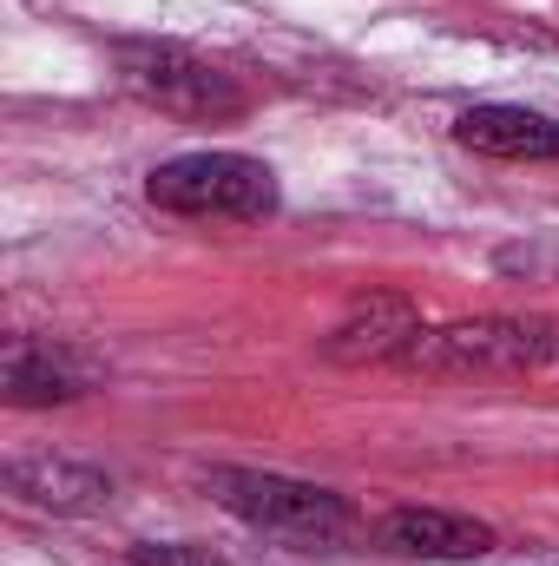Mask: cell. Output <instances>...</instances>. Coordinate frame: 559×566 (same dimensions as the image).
I'll use <instances>...</instances> for the list:
<instances>
[{
    "instance_id": "1",
    "label": "cell",
    "mask_w": 559,
    "mask_h": 566,
    "mask_svg": "<svg viewBox=\"0 0 559 566\" xmlns=\"http://www.w3.org/2000/svg\"><path fill=\"white\" fill-rule=\"evenodd\" d=\"M421 376H527L559 363V323L547 316H467L421 329L402 356Z\"/></svg>"
},
{
    "instance_id": "2",
    "label": "cell",
    "mask_w": 559,
    "mask_h": 566,
    "mask_svg": "<svg viewBox=\"0 0 559 566\" xmlns=\"http://www.w3.org/2000/svg\"><path fill=\"white\" fill-rule=\"evenodd\" d=\"M204 494L224 514H238L244 527L316 541V547H329V541H342L356 527V507L336 488H316V481H296V474H271V468H211Z\"/></svg>"
},
{
    "instance_id": "3",
    "label": "cell",
    "mask_w": 559,
    "mask_h": 566,
    "mask_svg": "<svg viewBox=\"0 0 559 566\" xmlns=\"http://www.w3.org/2000/svg\"><path fill=\"white\" fill-rule=\"evenodd\" d=\"M145 198L178 218H271L277 171L251 151H184V158L151 165Z\"/></svg>"
},
{
    "instance_id": "4",
    "label": "cell",
    "mask_w": 559,
    "mask_h": 566,
    "mask_svg": "<svg viewBox=\"0 0 559 566\" xmlns=\"http://www.w3.org/2000/svg\"><path fill=\"white\" fill-rule=\"evenodd\" d=\"M119 73L145 106L178 113V119H238L251 106L238 73L211 66L204 53H191L178 40H119Z\"/></svg>"
},
{
    "instance_id": "5",
    "label": "cell",
    "mask_w": 559,
    "mask_h": 566,
    "mask_svg": "<svg viewBox=\"0 0 559 566\" xmlns=\"http://www.w3.org/2000/svg\"><path fill=\"white\" fill-rule=\"evenodd\" d=\"M428 329L421 310L395 290H369L349 303V316L323 336V356L329 363H402L415 349V336Z\"/></svg>"
},
{
    "instance_id": "6",
    "label": "cell",
    "mask_w": 559,
    "mask_h": 566,
    "mask_svg": "<svg viewBox=\"0 0 559 566\" xmlns=\"http://www.w3.org/2000/svg\"><path fill=\"white\" fill-rule=\"evenodd\" d=\"M0 488L33 514H99L113 501V474L66 454H13L0 468Z\"/></svg>"
},
{
    "instance_id": "7",
    "label": "cell",
    "mask_w": 559,
    "mask_h": 566,
    "mask_svg": "<svg viewBox=\"0 0 559 566\" xmlns=\"http://www.w3.org/2000/svg\"><path fill=\"white\" fill-rule=\"evenodd\" d=\"M376 541L402 560H481L494 554V527L454 507H389Z\"/></svg>"
},
{
    "instance_id": "8",
    "label": "cell",
    "mask_w": 559,
    "mask_h": 566,
    "mask_svg": "<svg viewBox=\"0 0 559 566\" xmlns=\"http://www.w3.org/2000/svg\"><path fill=\"white\" fill-rule=\"evenodd\" d=\"M454 139L500 165H559V119L534 106H467L454 119Z\"/></svg>"
},
{
    "instance_id": "9",
    "label": "cell",
    "mask_w": 559,
    "mask_h": 566,
    "mask_svg": "<svg viewBox=\"0 0 559 566\" xmlns=\"http://www.w3.org/2000/svg\"><path fill=\"white\" fill-rule=\"evenodd\" d=\"M0 396L13 409H53V402L86 396V369L53 343H13L0 363Z\"/></svg>"
},
{
    "instance_id": "10",
    "label": "cell",
    "mask_w": 559,
    "mask_h": 566,
    "mask_svg": "<svg viewBox=\"0 0 559 566\" xmlns=\"http://www.w3.org/2000/svg\"><path fill=\"white\" fill-rule=\"evenodd\" d=\"M133 566H231V560L211 554V547H191V541H145V547H133Z\"/></svg>"
}]
</instances>
